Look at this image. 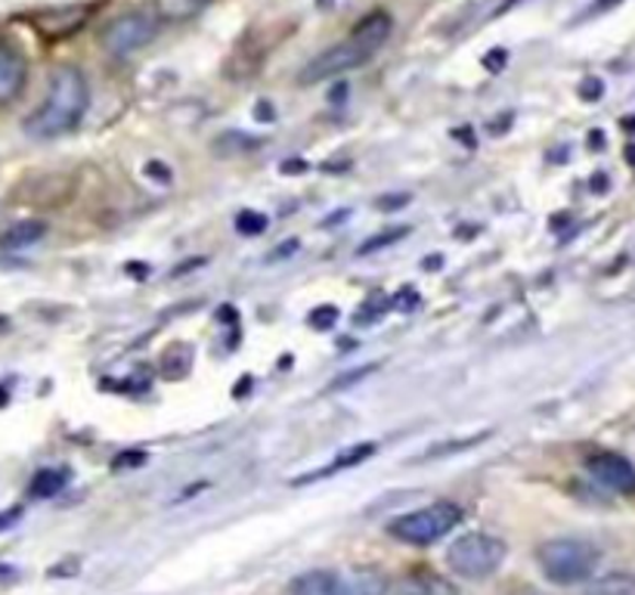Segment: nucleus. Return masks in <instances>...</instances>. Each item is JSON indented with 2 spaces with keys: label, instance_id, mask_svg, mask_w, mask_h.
Returning a JSON list of instances; mask_svg holds the SVG:
<instances>
[{
  "label": "nucleus",
  "instance_id": "f257e3e1",
  "mask_svg": "<svg viewBox=\"0 0 635 595\" xmlns=\"http://www.w3.org/2000/svg\"><path fill=\"white\" fill-rule=\"evenodd\" d=\"M391 28H394V19L388 16L384 10L369 13V16H363L354 25V32L345 41H338V44L326 47L320 56H313L308 66L301 69L298 81L301 84H320V81L338 78V75L363 66V62H369L388 44Z\"/></svg>",
  "mask_w": 635,
  "mask_h": 595
},
{
  "label": "nucleus",
  "instance_id": "f03ea898",
  "mask_svg": "<svg viewBox=\"0 0 635 595\" xmlns=\"http://www.w3.org/2000/svg\"><path fill=\"white\" fill-rule=\"evenodd\" d=\"M88 106H91L88 78L74 66H62L50 78L47 100L25 118V134L35 140H56L62 134H72L81 125Z\"/></svg>",
  "mask_w": 635,
  "mask_h": 595
},
{
  "label": "nucleus",
  "instance_id": "7ed1b4c3",
  "mask_svg": "<svg viewBox=\"0 0 635 595\" xmlns=\"http://www.w3.org/2000/svg\"><path fill=\"white\" fill-rule=\"evenodd\" d=\"M599 549L592 542L574 540V537H562V540H549L536 549V561L543 568L545 580L558 583V586H574L596 574L599 568Z\"/></svg>",
  "mask_w": 635,
  "mask_h": 595
},
{
  "label": "nucleus",
  "instance_id": "20e7f679",
  "mask_svg": "<svg viewBox=\"0 0 635 595\" xmlns=\"http://www.w3.org/2000/svg\"><path fill=\"white\" fill-rule=\"evenodd\" d=\"M459 522H462V505L440 500V503L425 505L418 512L394 518V522L388 524V534L394 540L409 542V546H431L440 537H447Z\"/></svg>",
  "mask_w": 635,
  "mask_h": 595
},
{
  "label": "nucleus",
  "instance_id": "39448f33",
  "mask_svg": "<svg viewBox=\"0 0 635 595\" xmlns=\"http://www.w3.org/2000/svg\"><path fill=\"white\" fill-rule=\"evenodd\" d=\"M506 552H508L506 542L499 540V537L474 530V534L459 537V540L447 549V564H450V571H455L459 577L484 580L503 568Z\"/></svg>",
  "mask_w": 635,
  "mask_h": 595
},
{
  "label": "nucleus",
  "instance_id": "423d86ee",
  "mask_svg": "<svg viewBox=\"0 0 635 595\" xmlns=\"http://www.w3.org/2000/svg\"><path fill=\"white\" fill-rule=\"evenodd\" d=\"M159 35V19H152L143 10H130L125 16L112 19L103 28V50L112 56H130L143 50Z\"/></svg>",
  "mask_w": 635,
  "mask_h": 595
},
{
  "label": "nucleus",
  "instance_id": "0eeeda50",
  "mask_svg": "<svg viewBox=\"0 0 635 595\" xmlns=\"http://www.w3.org/2000/svg\"><path fill=\"white\" fill-rule=\"evenodd\" d=\"M586 469H589V474H592L599 484H604L608 490H614V493H623V496H633L635 493L633 462H630L626 456H620V453L611 450L592 453V456L586 459Z\"/></svg>",
  "mask_w": 635,
  "mask_h": 595
},
{
  "label": "nucleus",
  "instance_id": "6e6552de",
  "mask_svg": "<svg viewBox=\"0 0 635 595\" xmlns=\"http://www.w3.org/2000/svg\"><path fill=\"white\" fill-rule=\"evenodd\" d=\"M96 13V3H72V7H56V10H47L35 16L37 32L50 41H59V37H69L74 32H81L91 16Z\"/></svg>",
  "mask_w": 635,
  "mask_h": 595
},
{
  "label": "nucleus",
  "instance_id": "1a4fd4ad",
  "mask_svg": "<svg viewBox=\"0 0 635 595\" xmlns=\"http://www.w3.org/2000/svg\"><path fill=\"white\" fill-rule=\"evenodd\" d=\"M25 78H28L25 59L16 50H10L7 44H0V106L13 103L19 93L25 91Z\"/></svg>",
  "mask_w": 635,
  "mask_h": 595
},
{
  "label": "nucleus",
  "instance_id": "9d476101",
  "mask_svg": "<svg viewBox=\"0 0 635 595\" xmlns=\"http://www.w3.org/2000/svg\"><path fill=\"white\" fill-rule=\"evenodd\" d=\"M384 595H459L450 580L428 574V571H416V574H406V577L394 580Z\"/></svg>",
  "mask_w": 635,
  "mask_h": 595
},
{
  "label": "nucleus",
  "instance_id": "9b49d317",
  "mask_svg": "<svg viewBox=\"0 0 635 595\" xmlns=\"http://www.w3.org/2000/svg\"><path fill=\"white\" fill-rule=\"evenodd\" d=\"M289 595H354L347 586V577L335 571H310L291 583Z\"/></svg>",
  "mask_w": 635,
  "mask_h": 595
},
{
  "label": "nucleus",
  "instance_id": "f8f14e48",
  "mask_svg": "<svg viewBox=\"0 0 635 595\" xmlns=\"http://www.w3.org/2000/svg\"><path fill=\"white\" fill-rule=\"evenodd\" d=\"M44 236H47V224L44 220H19V224L7 227L0 233V249L3 252H22V249L37 245Z\"/></svg>",
  "mask_w": 635,
  "mask_h": 595
},
{
  "label": "nucleus",
  "instance_id": "ddd939ff",
  "mask_svg": "<svg viewBox=\"0 0 635 595\" xmlns=\"http://www.w3.org/2000/svg\"><path fill=\"white\" fill-rule=\"evenodd\" d=\"M261 146V137H252L245 130H223L215 137V156L218 159H236V156H249Z\"/></svg>",
  "mask_w": 635,
  "mask_h": 595
},
{
  "label": "nucleus",
  "instance_id": "4468645a",
  "mask_svg": "<svg viewBox=\"0 0 635 595\" xmlns=\"http://www.w3.org/2000/svg\"><path fill=\"white\" fill-rule=\"evenodd\" d=\"M208 3L211 0H155V13L162 22L177 25V22H189V19L199 16Z\"/></svg>",
  "mask_w": 635,
  "mask_h": 595
},
{
  "label": "nucleus",
  "instance_id": "2eb2a0df",
  "mask_svg": "<svg viewBox=\"0 0 635 595\" xmlns=\"http://www.w3.org/2000/svg\"><path fill=\"white\" fill-rule=\"evenodd\" d=\"M69 484V471L66 469H41L28 484V496L35 500H54Z\"/></svg>",
  "mask_w": 635,
  "mask_h": 595
},
{
  "label": "nucleus",
  "instance_id": "dca6fc26",
  "mask_svg": "<svg viewBox=\"0 0 635 595\" xmlns=\"http://www.w3.org/2000/svg\"><path fill=\"white\" fill-rule=\"evenodd\" d=\"M376 444H354L350 450L342 453L332 466H326V469H320L316 474H308V478H301L298 484H308V481H316V478H328V474H335V471H345V469H354V466H360V462H366L369 456H376Z\"/></svg>",
  "mask_w": 635,
  "mask_h": 595
},
{
  "label": "nucleus",
  "instance_id": "f3484780",
  "mask_svg": "<svg viewBox=\"0 0 635 595\" xmlns=\"http://www.w3.org/2000/svg\"><path fill=\"white\" fill-rule=\"evenodd\" d=\"M586 595H635V574H626V571L604 574L589 583Z\"/></svg>",
  "mask_w": 635,
  "mask_h": 595
},
{
  "label": "nucleus",
  "instance_id": "a211bd4d",
  "mask_svg": "<svg viewBox=\"0 0 635 595\" xmlns=\"http://www.w3.org/2000/svg\"><path fill=\"white\" fill-rule=\"evenodd\" d=\"M193 361H196V354H193V347H189V344H171L162 357L164 376H171V379H183V376L193 369Z\"/></svg>",
  "mask_w": 635,
  "mask_h": 595
},
{
  "label": "nucleus",
  "instance_id": "6ab92c4d",
  "mask_svg": "<svg viewBox=\"0 0 635 595\" xmlns=\"http://www.w3.org/2000/svg\"><path fill=\"white\" fill-rule=\"evenodd\" d=\"M406 236H409V227L384 230V233L372 236V239H366L363 245H360V252H357V254H372V252H381V249H391V245H397L400 239H406Z\"/></svg>",
  "mask_w": 635,
  "mask_h": 595
},
{
  "label": "nucleus",
  "instance_id": "aec40b11",
  "mask_svg": "<svg viewBox=\"0 0 635 595\" xmlns=\"http://www.w3.org/2000/svg\"><path fill=\"white\" fill-rule=\"evenodd\" d=\"M267 215H261V211H252V208H245V211H239L236 217V230L242 236H261L267 230Z\"/></svg>",
  "mask_w": 635,
  "mask_h": 595
},
{
  "label": "nucleus",
  "instance_id": "412c9836",
  "mask_svg": "<svg viewBox=\"0 0 635 595\" xmlns=\"http://www.w3.org/2000/svg\"><path fill=\"white\" fill-rule=\"evenodd\" d=\"M335 323H338V307L323 305L310 313V325H313V329H323V332H326V329H332Z\"/></svg>",
  "mask_w": 635,
  "mask_h": 595
},
{
  "label": "nucleus",
  "instance_id": "4be33fe9",
  "mask_svg": "<svg viewBox=\"0 0 635 595\" xmlns=\"http://www.w3.org/2000/svg\"><path fill=\"white\" fill-rule=\"evenodd\" d=\"M146 466V453L143 450H125L118 453L115 459H112V469L115 471H130V469H140Z\"/></svg>",
  "mask_w": 635,
  "mask_h": 595
},
{
  "label": "nucleus",
  "instance_id": "5701e85b",
  "mask_svg": "<svg viewBox=\"0 0 635 595\" xmlns=\"http://www.w3.org/2000/svg\"><path fill=\"white\" fill-rule=\"evenodd\" d=\"M601 93H604V84H601L599 78H586L580 84V96L582 100H589V103H596Z\"/></svg>",
  "mask_w": 635,
  "mask_h": 595
},
{
  "label": "nucleus",
  "instance_id": "b1692460",
  "mask_svg": "<svg viewBox=\"0 0 635 595\" xmlns=\"http://www.w3.org/2000/svg\"><path fill=\"white\" fill-rule=\"evenodd\" d=\"M409 205V196L406 193H400V196H381L379 202H376V208H381V211H391V208H406Z\"/></svg>",
  "mask_w": 635,
  "mask_h": 595
},
{
  "label": "nucleus",
  "instance_id": "393cba45",
  "mask_svg": "<svg viewBox=\"0 0 635 595\" xmlns=\"http://www.w3.org/2000/svg\"><path fill=\"white\" fill-rule=\"evenodd\" d=\"M146 171H149V178L159 183H171V168H164L159 162H149L146 164Z\"/></svg>",
  "mask_w": 635,
  "mask_h": 595
},
{
  "label": "nucleus",
  "instance_id": "a878e982",
  "mask_svg": "<svg viewBox=\"0 0 635 595\" xmlns=\"http://www.w3.org/2000/svg\"><path fill=\"white\" fill-rule=\"evenodd\" d=\"M503 62H506V54H503V50H496V56H487V59H484V66H487V69H496V72H499V66H503Z\"/></svg>",
  "mask_w": 635,
  "mask_h": 595
},
{
  "label": "nucleus",
  "instance_id": "bb28decb",
  "mask_svg": "<svg viewBox=\"0 0 635 595\" xmlns=\"http://www.w3.org/2000/svg\"><path fill=\"white\" fill-rule=\"evenodd\" d=\"M254 115H257V118H273V108H270V103H261V106L254 108Z\"/></svg>",
  "mask_w": 635,
  "mask_h": 595
},
{
  "label": "nucleus",
  "instance_id": "cd10ccee",
  "mask_svg": "<svg viewBox=\"0 0 635 595\" xmlns=\"http://www.w3.org/2000/svg\"><path fill=\"white\" fill-rule=\"evenodd\" d=\"M620 0H596V10H611V7H617Z\"/></svg>",
  "mask_w": 635,
  "mask_h": 595
},
{
  "label": "nucleus",
  "instance_id": "c85d7f7f",
  "mask_svg": "<svg viewBox=\"0 0 635 595\" xmlns=\"http://www.w3.org/2000/svg\"><path fill=\"white\" fill-rule=\"evenodd\" d=\"M623 127H630V130H635V118H623Z\"/></svg>",
  "mask_w": 635,
  "mask_h": 595
}]
</instances>
